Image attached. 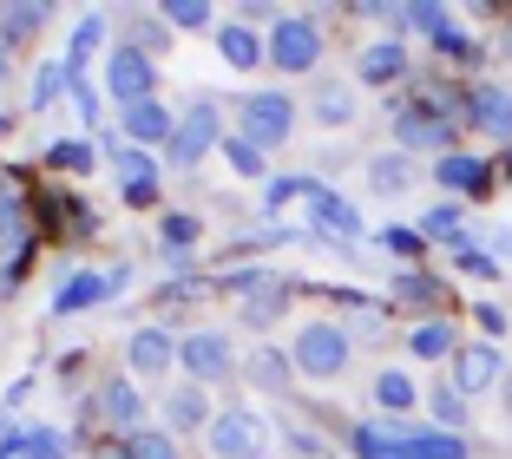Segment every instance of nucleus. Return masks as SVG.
Returning <instances> with one entry per match:
<instances>
[{
    "label": "nucleus",
    "mask_w": 512,
    "mask_h": 459,
    "mask_svg": "<svg viewBox=\"0 0 512 459\" xmlns=\"http://www.w3.org/2000/svg\"><path fill=\"white\" fill-rule=\"evenodd\" d=\"M348 453L355 459H467V440L460 433H427L407 427V420H362L348 427Z\"/></svg>",
    "instance_id": "1"
},
{
    "label": "nucleus",
    "mask_w": 512,
    "mask_h": 459,
    "mask_svg": "<svg viewBox=\"0 0 512 459\" xmlns=\"http://www.w3.org/2000/svg\"><path fill=\"white\" fill-rule=\"evenodd\" d=\"M217 145H224V105H217V99H197L191 112L178 119V132H171L165 158L178 164V171H197V164L211 158Z\"/></svg>",
    "instance_id": "2"
},
{
    "label": "nucleus",
    "mask_w": 512,
    "mask_h": 459,
    "mask_svg": "<svg viewBox=\"0 0 512 459\" xmlns=\"http://www.w3.org/2000/svg\"><path fill=\"white\" fill-rule=\"evenodd\" d=\"M289 361H296V374H309V381H335V374L348 368V328H335V322H302Z\"/></svg>",
    "instance_id": "3"
},
{
    "label": "nucleus",
    "mask_w": 512,
    "mask_h": 459,
    "mask_svg": "<svg viewBox=\"0 0 512 459\" xmlns=\"http://www.w3.org/2000/svg\"><path fill=\"white\" fill-rule=\"evenodd\" d=\"M237 132L250 138L256 151L283 145V138L296 132V99H289V92H250V99L237 105Z\"/></svg>",
    "instance_id": "4"
},
{
    "label": "nucleus",
    "mask_w": 512,
    "mask_h": 459,
    "mask_svg": "<svg viewBox=\"0 0 512 459\" xmlns=\"http://www.w3.org/2000/svg\"><path fill=\"white\" fill-rule=\"evenodd\" d=\"M316 60H322V27L316 20H276L270 27V66L276 73H316Z\"/></svg>",
    "instance_id": "5"
},
{
    "label": "nucleus",
    "mask_w": 512,
    "mask_h": 459,
    "mask_svg": "<svg viewBox=\"0 0 512 459\" xmlns=\"http://www.w3.org/2000/svg\"><path fill=\"white\" fill-rule=\"evenodd\" d=\"M296 197H302V210H309V223H316L322 237H342V243L362 237V210L348 204L342 191H329L322 178H302V191H296Z\"/></svg>",
    "instance_id": "6"
},
{
    "label": "nucleus",
    "mask_w": 512,
    "mask_h": 459,
    "mask_svg": "<svg viewBox=\"0 0 512 459\" xmlns=\"http://www.w3.org/2000/svg\"><path fill=\"white\" fill-rule=\"evenodd\" d=\"M211 453L217 459H263V453H270V427H263V414H250V407L217 414L211 420Z\"/></svg>",
    "instance_id": "7"
},
{
    "label": "nucleus",
    "mask_w": 512,
    "mask_h": 459,
    "mask_svg": "<svg viewBox=\"0 0 512 459\" xmlns=\"http://www.w3.org/2000/svg\"><path fill=\"white\" fill-rule=\"evenodd\" d=\"M178 368L191 374V387H217V381H230L237 374V355H230V341L224 335H184L178 341Z\"/></svg>",
    "instance_id": "8"
},
{
    "label": "nucleus",
    "mask_w": 512,
    "mask_h": 459,
    "mask_svg": "<svg viewBox=\"0 0 512 459\" xmlns=\"http://www.w3.org/2000/svg\"><path fill=\"white\" fill-rule=\"evenodd\" d=\"M125 282H132V269H73V276L53 289V315H86V309H99L112 289H125Z\"/></svg>",
    "instance_id": "9"
},
{
    "label": "nucleus",
    "mask_w": 512,
    "mask_h": 459,
    "mask_svg": "<svg viewBox=\"0 0 512 459\" xmlns=\"http://www.w3.org/2000/svg\"><path fill=\"white\" fill-rule=\"evenodd\" d=\"M151 86H158V60H151L145 46H112V60H106V92L119 105H132V99H151Z\"/></svg>",
    "instance_id": "10"
},
{
    "label": "nucleus",
    "mask_w": 512,
    "mask_h": 459,
    "mask_svg": "<svg viewBox=\"0 0 512 459\" xmlns=\"http://www.w3.org/2000/svg\"><path fill=\"white\" fill-rule=\"evenodd\" d=\"M467 125L499 145H512V92L506 86H473L467 92Z\"/></svg>",
    "instance_id": "11"
},
{
    "label": "nucleus",
    "mask_w": 512,
    "mask_h": 459,
    "mask_svg": "<svg viewBox=\"0 0 512 459\" xmlns=\"http://www.w3.org/2000/svg\"><path fill=\"white\" fill-rule=\"evenodd\" d=\"M119 125H125V138H132L138 151L171 145V132H178V119H171L158 99H132V105H119Z\"/></svg>",
    "instance_id": "12"
},
{
    "label": "nucleus",
    "mask_w": 512,
    "mask_h": 459,
    "mask_svg": "<svg viewBox=\"0 0 512 459\" xmlns=\"http://www.w3.org/2000/svg\"><path fill=\"white\" fill-rule=\"evenodd\" d=\"M112 164H119V178H125V204H132V210L158 204V158H151V151L119 145V151H112Z\"/></svg>",
    "instance_id": "13"
},
{
    "label": "nucleus",
    "mask_w": 512,
    "mask_h": 459,
    "mask_svg": "<svg viewBox=\"0 0 512 459\" xmlns=\"http://www.w3.org/2000/svg\"><path fill=\"white\" fill-rule=\"evenodd\" d=\"M125 361H132V374L138 381H158V374L178 361V341L165 335V328H138L132 335V348H125Z\"/></svg>",
    "instance_id": "14"
},
{
    "label": "nucleus",
    "mask_w": 512,
    "mask_h": 459,
    "mask_svg": "<svg viewBox=\"0 0 512 459\" xmlns=\"http://www.w3.org/2000/svg\"><path fill=\"white\" fill-rule=\"evenodd\" d=\"M99 414H106L112 427L138 433V427H145V394H138L125 374H112V381H99Z\"/></svg>",
    "instance_id": "15"
},
{
    "label": "nucleus",
    "mask_w": 512,
    "mask_h": 459,
    "mask_svg": "<svg viewBox=\"0 0 512 459\" xmlns=\"http://www.w3.org/2000/svg\"><path fill=\"white\" fill-rule=\"evenodd\" d=\"M493 381H499V348L493 341H473V348L453 355V387H460V394H480V387H493Z\"/></svg>",
    "instance_id": "16"
},
{
    "label": "nucleus",
    "mask_w": 512,
    "mask_h": 459,
    "mask_svg": "<svg viewBox=\"0 0 512 459\" xmlns=\"http://www.w3.org/2000/svg\"><path fill=\"white\" fill-rule=\"evenodd\" d=\"M355 79H362V86H394V79H407V40L368 46L362 60H355Z\"/></svg>",
    "instance_id": "17"
},
{
    "label": "nucleus",
    "mask_w": 512,
    "mask_h": 459,
    "mask_svg": "<svg viewBox=\"0 0 512 459\" xmlns=\"http://www.w3.org/2000/svg\"><path fill=\"white\" fill-rule=\"evenodd\" d=\"M46 20H53V7H46V0H14V7H0V46H27V40H40Z\"/></svg>",
    "instance_id": "18"
},
{
    "label": "nucleus",
    "mask_w": 512,
    "mask_h": 459,
    "mask_svg": "<svg viewBox=\"0 0 512 459\" xmlns=\"http://www.w3.org/2000/svg\"><path fill=\"white\" fill-rule=\"evenodd\" d=\"M434 178L447 184V191H467V197H486V158H473V151H447V158L434 164Z\"/></svg>",
    "instance_id": "19"
},
{
    "label": "nucleus",
    "mask_w": 512,
    "mask_h": 459,
    "mask_svg": "<svg viewBox=\"0 0 512 459\" xmlns=\"http://www.w3.org/2000/svg\"><path fill=\"white\" fill-rule=\"evenodd\" d=\"M217 53H224V66H237V73H250V66L270 60V40H256L243 20H230L224 33H217Z\"/></svg>",
    "instance_id": "20"
},
{
    "label": "nucleus",
    "mask_w": 512,
    "mask_h": 459,
    "mask_svg": "<svg viewBox=\"0 0 512 459\" xmlns=\"http://www.w3.org/2000/svg\"><path fill=\"white\" fill-rule=\"evenodd\" d=\"M211 394H204V387H178V394L165 400V427L171 433H197V427H211Z\"/></svg>",
    "instance_id": "21"
},
{
    "label": "nucleus",
    "mask_w": 512,
    "mask_h": 459,
    "mask_svg": "<svg viewBox=\"0 0 512 459\" xmlns=\"http://www.w3.org/2000/svg\"><path fill=\"white\" fill-rule=\"evenodd\" d=\"M158 243H165V263H191V250H197V217L191 210H165L158 217Z\"/></svg>",
    "instance_id": "22"
},
{
    "label": "nucleus",
    "mask_w": 512,
    "mask_h": 459,
    "mask_svg": "<svg viewBox=\"0 0 512 459\" xmlns=\"http://www.w3.org/2000/svg\"><path fill=\"white\" fill-rule=\"evenodd\" d=\"M243 374H250V387H263V394H289V381H296V361L276 355V348H256Z\"/></svg>",
    "instance_id": "23"
},
{
    "label": "nucleus",
    "mask_w": 512,
    "mask_h": 459,
    "mask_svg": "<svg viewBox=\"0 0 512 459\" xmlns=\"http://www.w3.org/2000/svg\"><path fill=\"white\" fill-rule=\"evenodd\" d=\"M375 400L388 407V420H407V407L421 400V387H414V374H407V368H381L375 374Z\"/></svg>",
    "instance_id": "24"
},
{
    "label": "nucleus",
    "mask_w": 512,
    "mask_h": 459,
    "mask_svg": "<svg viewBox=\"0 0 512 459\" xmlns=\"http://www.w3.org/2000/svg\"><path fill=\"white\" fill-rule=\"evenodd\" d=\"M407 355L447 361V355H460V335H453V322H421V328H407Z\"/></svg>",
    "instance_id": "25"
},
{
    "label": "nucleus",
    "mask_w": 512,
    "mask_h": 459,
    "mask_svg": "<svg viewBox=\"0 0 512 459\" xmlns=\"http://www.w3.org/2000/svg\"><path fill=\"white\" fill-rule=\"evenodd\" d=\"M33 112H46V105H53V99H60V92H73V73H66V60H40V66H33Z\"/></svg>",
    "instance_id": "26"
},
{
    "label": "nucleus",
    "mask_w": 512,
    "mask_h": 459,
    "mask_svg": "<svg viewBox=\"0 0 512 459\" xmlns=\"http://www.w3.org/2000/svg\"><path fill=\"white\" fill-rule=\"evenodd\" d=\"M46 164H53V171H73V178H86L92 164H99V145H92V138H60V145H46Z\"/></svg>",
    "instance_id": "27"
},
{
    "label": "nucleus",
    "mask_w": 512,
    "mask_h": 459,
    "mask_svg": "<svg viewBox=\"0 0 512 459\" xmlns=\"http://www.w3.org/2000/svg\"><path fill=\"white\" fill-rule=\"evenodd\" d=\"M99 40H106V14H86L79 33H73V46H66V73H73V79H79V66L99 53Z\"/></svg>",
    "instance_id": "28"
},
{
    "label": "nucleus",
    "mask_w": 512,
    "mask_h": 459,
    "mask_svg": "<svg viewBox=\"0 0 512 459\" xmlns=\"http://www.w3.org/2000/svg\"><path fill=\"white\" fill-rule=\"evenodd\" d=\"M427 407H434V427L440 433H460L467 427V394H460V387H434V394H427Z\"/></svg>",
    "instance_id": "29"
},
{
    "label": "nucleus",
    "mask_w": 512,
    "mask_h": 459,
    "mask_svg": "<svg viewBox=\"0 0 512 459\" xmlns=\"http://www.w3.org/2000/svg\"><path fill=\"white\" fill-rule=\"evenodd\" d=\"M453 20H447V7L440 0H414V7H401V33H427V40H440Z\"/></svg>",
    "instance_id": "30"
},
{
    "label": "nucleus",
    "mask_w": 512,
    "mask_h": 459,
    "mask_svg": "<svg viewBox=\"0 0 512 459\" xmlns=\"http://www.w3.org/2000/svg\"><path fill=\"white\" fill-rule=\"evenodd\" d=\"M368 184H375V191H407V184H414V158H407V151L375 158V164H368Z\"/></svg>",
    "instance_id": "31"
},
{
    "label": "nucleus",
    "mask_w": 512,
    "mask_h": 459,
    "mask_svg": "<svg viewBox=\"0 0 512 459\" xmlns=\"http://www.w3.org/2000/svg\"><path fill=\"white\" fill-rule=\"evenodd\" d=\"M394 302H421V309H440V302H447V289H440L434 276H421V269H401V282H394Z\"/></svg>",
    "instance_id": "32"
},
{
    "label": "nucleus",
    "mask_w": 512,
    "mask_h": 459,
    "mask_svg": "<svg viewBox=\"0 0 512 459\" xmlns=\"http://www.w3.org/2000/svg\"><path fill=\"white\" fill-rule=\"evenodd\" d=\"M217 151L230 158V171H237V178H263V171H270V158H263V151H256V145H250L243 132H237V138H224Z\"/></svg>",
    "instance_id": "33"
},
{
    "label": "nucleus",
    "mask_w": 512,
    "mask_h": 459,
    "mask_svg": "<svg viewBox=\"0 0 512 459\" xmlns=\"http://www.w3.org/2000/svg\"><path fill=\"white\" fill-rule=\"evenodd\" d=\"M453 269H467V276H486V282H493L499 276V263H493V256H486V243H473V237H453Z\"/></svg>",
    "instance_id": "34"
},
{
    "label": "nucleus",
    "mask_w": 512,
    "mask_h": 459,
    "mask_svg": "<svg viewBox=\"0 0 512 459\" xmlns=\"http://www.w3.org/2000/svg\"><path fill=\"white\" fill-rule=\"evenodd\" d=\"M158 20H165V27H184V33H204L211 27V7H204V0H171V7H158Z\"/></svg>",
    "instance_id": "35"
},
{
    "label": "nucleus",
    "mask_w": 512,
    "mask_h": 459,
    "mask_svg": "<svg viewBox=\"0 0 512 459\" xmlns=\"http://www.w3.org/2000/svg\"><path fill=\"white\" fill-rule=\"evenodd\" d=\"M20 453H27V459H66V440L33 420V427H20Z\"/></svg>",
    "instance_id": "36"
},
{
    "label": "nucleus",
    "mask_w": 512,
    "mask_h": 459,
    "mask_svg": "<svg viewBox=\"0 0 512 459\" xmlns=\"http://www.w3.org/2000/svg\"><path fill=\"white\" fill-rule=\"evenodd\" d=\"M125 459H178V446H171V433H158V427H138L132 440H125Z\"/></svg>",
    "instance_id": "37"
},
{
    "label": "nucleus",
    "mask_w": 512,
    "mask_h": 459,
    "mask_svg": "<svg viewBox=\"0 0 512 459\" xmlns=\"http://www.w3.org/2000/svg\"><path fill=\"white\" fill-rule=\"evenodd\" d=\"M381 243H388L394 256H407V269L427 256V237H421V230H407V223H388V230H381Z\"/></svg>",
    "instance_id": "38"
},
{
    "label": "nucleus",
    "mask_w": 512,
    "mask_h": 459,
    "mask_svg": "<svg viewBox=\"0 0 512 459\" xmlns=\"http://www.w3.org/2000/svg\"><path fill=\"white\" fill-rule=\"evenodd\" d=\"M316 119L322 125H348V119H355V99H348L342 86H322L316 92Z\"/></svg>",
    "instance_id": "39"
},
{
    "label": "nucleus",
    "mask_w": 512,
    "mask_h": 459,
    "mask_svg": "<svg viewBox=\"0 0 512 459\" xmlns=\"http://www.w3.org/2000/svg\"><path fill=\"white\" fill-rule=\"evenodd\" d=\"M421 237H460V210H453V204H434L421 217Z\"/></svg>",
    "instance_id": "40"
},
{
    "label": "nucleus",
    "mask_w": 512,
    "mask_h": 459,
    "mask_svg": "<svg viewBox=\"0 0 512 459\" xmlns=\"http://www.w3.org/2000/svg\"><path fill=\"white\" fill-rule=\"evenodd\" d=\"M283 440H289V446H296V453H302V459H329V446H322V440H316V433L302 427V420H289V427H283Z\"/></svg>",
    "instance_id": "41"
},
{
    "label": "nucleus",
    "mask_w": 512,
    "mask_h": 459,
    "mask_svg": "<svg viewBox=\"0 0 512 459\" xmlns=\"http://www.w3.org/2000/svg\"><path fill=\"white\" fill-rule=\"evenodd\" d=\"M434 53H440V60H460V66H467V60H473V40H467L460 27H447V33L434 40Z\"/></svg>",
    "instance_id": "42"
},
{
    "label": "nucleus",
    "mask_w": 512,
    "mask_h": 459,
    "mask_svg": "<svg viewBox=\"0 0 512 459\" xmlns=\"http://www.w3.org/2000/svg\"><path fill=\"white\" fill-rule=\"evenodd\" d=\"M296 191H302V178H276V184H270V197H263V217L289 210V204H296Z\"/></svg>",
    "instance_id": "43"
},
{
    "label": "nucleus",
    "mask_w": 512,
    "mask_h": 459,
    "mask_svg": "<svg viewBox=\"0 0 512 459\" xmlns=\"http://www.w3.org/2000/svg\"><path fill=\"white\" fill-rule=\"evenodd\" d=\"M73 105H79V119H86V125H99V92H92L86 79H73Z\"/></svg>",
    "instance_id": "44"
},
{
    "label": "nucleus",
    "mask_w": 512,
    "mask_h": 459,
    "mask_svg": "<svg viewBox=\"0 0 512 459\" xmlns=\"http://www.w3.org/2000/svg\"><path fill=\"white\" fill-rule=\"evenodd\" d=\"M473 315H480L486 335H506V309H499V302H473Z\"/></svg>",
    "instance_id": "45"
},
{
    "label": "nucleus",
    "mask_w": 512,
    "mask_h": 459,
    "mask_svg": "<svg viewBox=\"0 0 512 459\" xmlns=\"http://www.w3.org/2000/svg\"><path fill=\"white\" fill-rule=\"evenodd\" d=\"M486 250H493V256H512V230H493V237H486Z\"/></svg>",
    "instance_id": "46"
},
{
    "label": "nucleus",
    "mask_w": 512,
    "mask_h": 459,
    "mask_svg": "<svg viewBox=\"0 0 512 459\" xmlns=\"http://www.w3.org/2000/svg\"><path fill=\"white\" fill-rule=\"evenodd\" d=\"M0 86H7V46H0Z\"/></svg>",
    "instance_id": "47"
},
{
    "label": "nucleus",
    "mask_w": 512,
    "mask_h": 459,
    "mask_svg": "<svg viewBox=\"0 0 512 459\" xmlns=\"http://www.w3.org/2000/svg\"><path fill=\"white\" fill-rule=\"evenodd\" d=\"M506 53H512V33H506Z\"/></svg>",
    "instance_id": "48"
}]
</instances>
